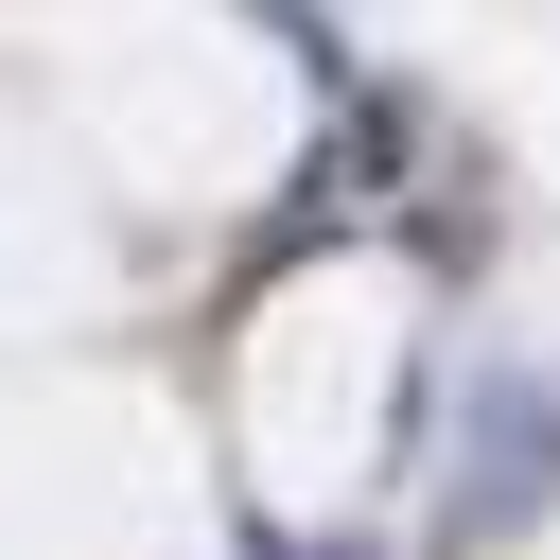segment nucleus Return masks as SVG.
<instances>
[{"label": "nucleus", "instance_id": "f257e3e1", "mask_svg": "<svg viewBox=\"0 0 560 560\" xmlns=\"http://www.w3.org/2000/svg\"><path fill=\"white\" fill-rule=\"evenodd\" d=\"M472 420H490V455H472V490H455V525H525V508L560 490V385H490Z\"/></svg>", "mask_w": 560, "mask_h": 560}]
</instances>
